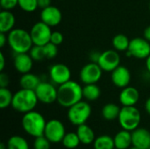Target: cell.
I'll return each instance as SVG.
<instances>
[{"instance_id": "cell-11", "label": "cell", "mask_w": 150, "mask_h": 149, "mask_svg": "<svg viewBox=\"0 0 150 149\" xmlns=\"http://www.w3.org/2000/svg\"><path fill=\"white\" fill-rule=\"evenodd\" d=\"M117 50L108 49L101 53L98 64L101 67L103 71L112 72L116 68L120 65V55Z\"/></svg>"}, {"instance_id": "cell-43", "label": "cell", "mask_w": 150, "mask_h": 149, "mask_svg": "<svg viewBox=\"0 0 150 149\" xmlns=\"http://www.w3.org/2000/svg\"><path fill=\"white\" fill-rule=\"evenodd\" d=\"M146 68H147L148 72L150 74V54L149 56L146 59Z\"/></svg>"}, {"instance_id": "cell-27", "label": "cell", "mask_w": 150, "mask_h": 149, "mask_svg": "<svg viewBox=\"0 0 150 149\" xmlns=\"http://www.w3.org/2000/svg\"><path fill=\"white\" fill-rule=\"evenodd\" d=\"M6 149H29V145L25 138L19 135H13L8 140Z\"/></svg>"}, {"instance_id": "cell-46", "label": "cell", "mask_w": 150, "mask_h": 149, "mask_svg": "<svg viewBox=\"0 0 150 149\" xmlns=\"http://www.w3.org/2000/svg\"><path fill=\"white\" fill-rule=\"evenodd\" d=\"M59 1H65V0H59Z\"/></svg>"}, {"instance_id": "cell-3", "label": "cell", "mask_w": 150, "mask_h": 149, "mask_svg": "<svg viewBox=\"0 0 150 149\" xmlns=\"http://www.w3.org/2000/svg\"><path fill=\"white\" fill-rule=\"evenodd\" d=\"M38 97L34 90L20 89L13 95L11 107L18 112L26 113L33 111L38 105Z\"/></svg>"}, {"instance_id": "cell-49", "label": "cell", "mask_w": 150, "mask_h": 149, "mask_svg": "<svg viewBox=\"0 0 150 149\" xmlns=\"http://www.w3.org/2000/svg\"><path fill=\"white\" fill-rule=\"evenodd\" d=\"M114 149H118V148H114Z\"/></svg>"}, {"instance_id": "cell-41", "label": "cell", "mask_w": 150, "mask_h": 149, "mask_svg": "<svg viewBox=\"0 0 150 149\" xmlns=\"http://www.w3.org/2000/svg\"><path fill=\"white\" fill-rule=\"evenodd\" d=\"M143 35H144V38L150 42V25H149L148 27L145 28Z\"/></svg>"}, {"instance_id": "cell-13", "label": "cell", "mask_w": 150, "mask_h": 149, "mask_svg": "<svg viewBox=\"0 0 150 149\" xmlns=\"http://www.w3.org/2000/svg\"><path fill=\"white\" fill-rule=\"evenodd\" d=\"M49 77L55 85H61L71 80L70 68L63 63H56L49 68Z\"/></svg>"}, {"instance_id": "cell-45", "label": "cell", "mask_w": 150, "mask_h": 149, "mask_svg": "<svg viewBox=\"0 0 150 149\" xmlns=\"http://www.w3.org/2000/svg\"><path fill=\"white\" fill-rule=\"evenodd\" d=\"M128 149H141V148H137V147H135V146H132V147H130Z\"/></svg>"}, {"instance_id": "cell-5", "label": "cell", "mask_w": 150, "mask_h": 149, "mask_svg": "<svg viewBox=\"0 0 150 149\" xmlns=\"http://www.w3.org/2000/svg\"><path fill=\"white\" fill-rule=\"evenodd\" d=\"M122 129L133 132L139 127L142 121V114L138 108L134 106H123L118 118Z\"/></svg>"}, {"instance_id": "cell-2", "label": "cell", "mask_w": 150, "mask_h": 149, "mask_svg": "<svg viewBox=\"0 0 150 149\" xmlns=\"http://www.w3.org/2000/svg\"><path fill=\"white\" fill-rule=\"evenodd\" d=\"M7 44L15 54L29 53L33 46L30 32L23 28H14L7 33Z\"/></svg>"}, {"instance_id": "cell-42", "label": "cell", "mask_w": 150, "mask_h": 149, "mask_svg": "<svg viewBox=\"0 0 150 149\" xmlns=\"http://www.w3.org/2000/svg\"><path fill=\"white\" fill-rule=\"evenodd\" d=\"M145 110L150 115V97H149L145 102Z\"/></svg>"}, {"instance_id": "cell-9", "label": "cell", "mask_w": 150, "mask_h": 149, "mask_svg": "<svg viewBox=\"0 0 150 149\" xmlns=\"http://www.w3.org/2000/svg\"><path fill=\"white\" fill-rule=\"evenodd\" d=\"M103 69L96 62H89L85 64L80 70L79 77L83 84L97 83L102 77Z\"/></svg>"}, {"instance_id": "cell-29", "label": "cell", "mask_w": 150, "mask_h": 149, "mask_svg": "<svg viewBox=\"0 0 150 149\" xmlns=\"http://www.w3.org/2000/svg\"><path fill=\"white\" fill-rule=\"evenodd\" d=\"M13 95L8 88H0V108L5 109L11 106Z\"/></svg>"}, {"instance_id": "cell-24", "label": "cell", "mask_w": 150, "mask_h": 149, "mask_svg": "<svg viewBox=\"0 0 150 149\" xmlns=\"http://www.w3.org/2000/svg\"><path fill=\"white\" fill-rule=\"evenodd\" d=\"M120 107L113 103H108L105 105L102 108V117L108 121L114 120L119 118L120 112Z\"/></svg>"}, {"instance_id": "cell-30", "label": "cell", "mask_w": 150, "mask_h": 149, "mask_svg": "<svg viewBox=\"0 0 150 149\" xmlns=\"http://www.w3.org/2000/svg\"><path fill=\"white\" fill-rule=\"evenodd\" d=\"M18 7L25 12H33L38 6V0H18Z\"/></svg>"}, {"instance_id": "cell-6", "label": "cell", "mask_w": 150, "mask_h": 149, "mask_svg": "<svg viewBox=\"0 0 150 149\" xmlns=\"http://www.w3.org/2000/svg\"><path fill=\"white\" fill-rule=\"evenodd\" d=\"M91 115V106L88 103V101L81 100L74 105L68 108V119L71 124L76 126L83 124H86Z\"/></svg>"}, {"instance_id": "cell-10", "label": "cell", "mask_w": 150, "mask_h": 149, "mask_svg": "<svg viewBox=\"0 0 150 149\" xmlns=\"http://www.w3.org/2000/svg\"><path fill=\"white\" fill-rule=\"evenodd\" d=\"M34 91L39 102L42 104L50 105L57 101V89L52 83L41 81Z\"/></svg>"}, {"instance_id": "cell-18", "label": "cell", "mask_w": 150, "mask_h": 149, "mask_svg": "<svg viewBox=\"0 0 150 149\" xmlns=\"http://www.w3.org/2000/svg\"><path fill=\"white\" fill-rule=\"evenodd\" d=\"M133 146L141 149L150 148V132L146 128H137L132 132Z\"/></svg>"}, {"instance_id": "cell-32", "label": "cell", "mask_w": 150, "mask_h": 149, "mask_svg": "<svg viewBox=\"0 0 150 149\" xmlns=\"http://www.w3.org/2000/svg\"><path fill=\"white\" fill-rule=\"evenodd\" d=\"M57 47L58 46L54 45L52 42H48L47 44L43 46V50H44L46 59L52 60V59L56 57V55L58 54V47Z\"/></svg>"}, {"instance_id": "cell-33", "label": "cell", "mask_w": 150, "mask_h": 149, "mask_svg": "<svg viewBox=\"0 0 150 149\" xmlns=\"http://www.w3.org/2000/svg\"><path fill=\"white\" fill-rule=\"evenodd\" d=\"M51 142L44 136L36 137L33 141V148L34 149H50Z\"/></svg>"}, {"instance_id": "cell-37", "label": "cell", "mask_w": 150, "mask_h": 149, "mask_svg": "<svg viewBox=\"0 0 150 149\" xmlns=\"http://www.w3.org/2000/svg\"><path fill=\"white\" fill-rule=\"evenodd\" d=\"M52 0H38V6L41 10L44 8H47L51 5Z\"/></svg>"}, {"instance_id": "cell-8", "label": "cell", "mask_w": 150, "mask_h": 149, "mask_svg": "<svg viewBox=\"0 0 150 149\" xmlns=\"http://www.w3.org/2000/svg\"><path fill=\"white\" fill-rule=\"evenodd\" d=\"M66 134V130L63 123L59 119H51L47 121L44 136L51 143L62 142Z\"/></svg>"}, {"instance_id": "cell-1", "label": "cell", "mask_w": 150, "mask_h": 149, "mask_svg": "<svg viewBox=\"0 0 150 149\" xmlns=\"http://www.w3.org/2000/svg\"><path fill=\"white\" fill-rule=\"evenodd\" d=\"M83 98V87L76 81L69 80L57 88V103L62 107L69 108Z\"/></svg>"}, {"instance_id": "cell-25", "label": "cell", "mask_w": 150, "mask_h": 149, "mask_svg": "<svg viewBox=\"0 0 150 149\" xmlns=\"http://www.w3.org/2000/svg\"><path fill=\"white\" fill-rule=\"evenodd\" d=\"M93 148L94 149H114V140L110 135H100L96 137L93 142Z\"/></svg>"}, {"instance_id": "cell-47", "label": "cell", "mask_w": 150, "mask_h": 149, "mask_svg": "<svg viewBox=\"0 0 150 149\" xmlns=\"http://www.w3.org/2000/svg\"><path fill=\"white\" fill-rule=\"evenodd\" d=\"M149 10H150V3H149Z\"/></svg>"}, {"instance_id": "cell-16", "label": "cell", "mask_w": 150, "mask_h": 149, "mask_svg": "<svg viewBox=\"0 0 150 149\" xmlns=\"http://www.w3.org/2000/svg\"><path fill=\"white\" fill-rule=\"evenodd\" d=\"M33 60L29 53L15 54L13 65L15 69L21 75L31 72L33 66Z\"/></svg>"}, {"instance_id": "cell-15", "label": "cell", "mask_w": 150, "mask_h": 149, "mask_svg": "<svg viewBox=\"0 0 150 149\" xmlns=\"http://www.w3.org/2000/svg\"><path fill=\"white\" fill-rule=\"evenodd\" d=\"M111 78L117 88L123 89L128 86L131 82V72L127 67L120 65L112 72Z\"/></svg>"}, {"instance_id": "cell-4", "label": "cell", "mask_w": 150, "mask_h": 149, "mask_svg": "<svg viewBox=\"0 0 150 149\" xmlns=\"http://www.w3.org/2000/svg\"><path fill=\"white\" fill-rule=\"evenodd\" d=\"M47 121L44 116L36 111H31L23 115L21 125L24 131L32 137H39L44 134Z\"/></svg>"}, {"instance_id": "cell-20", "label": "cell", "mask_w": 150, "mask_h": 149, "mask_svg": "<svg viewBox=\"0 0 150 149\" xmlns=\"http://www.w3.org/2000/svg\"><path fill=\"white\" fill-rule=\"evenodd\" d=\"M115 148L118 149H128L133 146L132 141V133L130 131H127L122 129L113 137Z\"/></svg>"}, {"instance_id": "cell-38", "label": "cell", "mask_w": 150, "mask_h": 149, "mask_svg": "<svg viewBox=\"0 0 150 149\" xmlns=\"http://www.w3.org/2000/svg\"><path fill=\"white\" fill-rule=\"evenodd\" d=\"M100 54H101V53H98V52H97V51L91 52V53L90 54V60H91V61L98 63Z\"/></svg>"}, {"instance_id": "cell-31", "label": "cell", "mask_w": 150, "mask_h": 149, "mask_svg": "<svg viewBox=\"0 0 150 149\" xmlns=\"http://www.w3.org/2000/svg\"><path fill=\"white\" fill-rule=\"evenodd\" d=\"M29 54L33 61H40L42 60H45V54L43 50V46H36L33 45L31 50L29 51Z\"/></svg>"}, {"instance_id": "cell-26", "label": "cell", "mask_w": 150, "mask_h": 149, "mask_svg": "<svg viewBox=\"0 0 150 149\" xmlns=\"http://www.w3.org/2000/svg\"><path fill=\"white\" fill-rule=\"evenodd\" d=\"M130 40L125 34L119 33L112 39V47L118 52H125L128 49Z\"/></svg>"}, {"instance_id": "cell-14", "label": "cell", "mask_w": 150, "mask_h": 149, "mask_svg": "<svg viewBox=\"0 0 150 149\" xmlns=\"http://www.w3.org/2000/svg\"><path fill=\"white\" fill-rule=\"evenodd\" d=\"M40 20L51 27L58 25L62 19V14L59 8L54 5H50L44 8L40 11Z\"/></svg>"}, {"instance_id": "cell-17", "label": "cell", "mask_w": 150, "mask_h": 149, "mask_svg": "<svg viewBox=\"0 0 150 149\" xmlns=\"http://www.w3.org/2000/svg\"><path fill=\"white\" fill-rule=\"evenodd\" d=\"M119 99L123 106H134L140 99V92L136 88L128 85L121 90Z\"/></svg>"}, {"instance_id": "cell-34", "label": "cell", "mask_w": 150, "mask_h": 149, "mask_svg": "<svg viewBox=\"0 0 150 149\" xmlns=\"http://www.w3.org/2000/svg\"><path fill=\"white\" fill-rule=\"evenodd\" d=\"M0 6L2 10L12 11L18 6V0H0Z\"/></svg>"}, {"instance_id": "cell-36", "label": "cell", "mask_w": 150, "mask_h": 149, "mask_svg": "<svg viewBox=\"0 0 150 149\" xmlns=\"http://www.w3.org/2000/svg\"><path fill=\"white\" fill-rule=\"evenodd\" d=\"M9 83H10L9 76L4 72H1V74H0V88H8Z\"/></svg>"}, {"instance_id": "cell-28", "label": "cell", "mask_w": 150, "mask_h": 149, "mask_svg": "<svg viewBox=\"0 0 150 149\" xmlns=\"http://www.w3.org/2000/svg\"><path fill=\"white\" fill-rule=\"evenodd\" d=\"M62 143L63 147L66 148L74 149L76 148L79 146L81 141L76 133H68L65 134Z\"/></svg>"}, {"instance_id": "cell-35", "label": "cell", "mask_w": 150, "mask_h": 149, "mask_svg": "<svg viewBox=\"0 0 150 149\" xmlns=\"http://www.w3.org/2000/svg\"><path fill=\"white\" fill-rule=\"evenodd\" d=\"M63 40H64L63 34L62 32H60L55 31V32H52L51 39H50V42L54 43L56 46H59V45H61L63 42Z\"/></svg>"}, {"instance_id": "cell-12", "label": "cell", "mask_w": 150, "mask_h": 149, "mask_svg": "<svg viewBox=\"0 0 150 149\" xmlns=\"http://www.w3.org/2000/svg\"><path fill=\"white\" fill-rule=\"evenodd\" d=\"M132 57L141 60H146L150 54V42L144 37H136L130 40V44L127 49Z\"/></svg>"}, {"instance_id": "cell-39", "label": "cell", "mask_w": 150, "mask_h": 149, "mask_svg": "<svg viewBox=\"0 0 150 149\" xmlns=\"http://www.w3.org/2000/svg\"><path fill=\"white\" fill-rule=\"evenodd\" d=\"M7 33L0 32V47H4L7 44Z\"/></svg>"}, {"instance_id": "cell-22", "label": "cell", "mask_w": 150, "mask_h": 149, "mask_svg": "<svg viewBox=\"0 0 150 149\" xmlns=\"http://www.w3.org/2000/svg\"><path fill=\"white\" fill-rule=\"evenodd\" d=\"M41 83L40 77L31 72L23 74L19 79V85L22 89L35 90L38 85Z\"/></svg>"}, {"instance_id": "cell-7", "label": "cell", "mask_w": 150, "mask_h": 149, "mask_svg": "<svg viewBox=\"0 0 150 149\" xmlns=\"http://www.w3.org/2000/svg\"><path fill=\"white\" fill-rule=\"evenodd\" d=\"M52 30L51 26L45 24L41 20L39 22H36L33 25L30 34L33 42V45L36 46H44L50 42L51 35H52Z\"/></svg>"}, {"instance_id": "cell-44", "label": "cell", "mask_w": 150, "mask_h": 149, "mask_svg": "<svg viewBox=\"0 0 150 149\" xmlns=\"http://www.w3.org/2000/svg\"><path fill=\"white\" fill-rule=\"evenodd\" d=\"M0 149H6V145L4 143H1L0 144Z\"/></svg>"}, {"instance_id": "cell-21", "label": "cell", "mask_w": 150, "mask_h": 149, "mask_svg": "<svg viewBox=\"0 0 150 149\" xmlns=\"http://www.w3.org/2000/svg\"><path fill=\"white\" fill-rule=\"evenodd\" d=\"M76 133H77L81 143H83L84 145H90V144L93 143L96 139L94 131L92 130L91 127H90L86 124L78 126Z\"/></svg>"}, {"instance_id": "cell-23", "label": "cell", "mask_w": 150, "mask_h": 149, "mask_svg": "<svg viewBox=\"0 0 150 149\" xmlns=\"http://www.w3.org/2000/svg\"><path fill=\"white\" fill-rule=\"evenodd\" d=\"M100 95L101 90L98 87V85H97V83L84 84V86L83 87V96L86 101H96L99 98Z\"/></svg>"}, {"instance_id": "cell-48", "label": "cell", "mask_w": 150, "mask_h": 149, "mask_svg": "<svg viewBox=\"0 0 150 149\" xmlns=\"http://www.w3.org/2000/svg\"><path fill=\"white\" fill-rule=\"evenodd\" d=\"M148 149H150V148H148Z\"/></svg>"}, {"instance_id": "cell-40", "label": "cell", "mask_w": 150, "mask_h": 149, "mask_svg": "<svg viewBox=\"0 0 150 149\" xmlns=\"http://www.w3.org/2000/svg\"><path fill=\"white\" fill-rule=\"evenodd\" d=\"M4 67H5V58H4V54L1 52V53H0V71H1V72L4 71Z\"/></svg>"}, {"instance_id": "cell-19", "label": "cell", "mask_w": 150, "mask_h": 149, "mask_svg": "<svg viewBox=\"0 0 150 149\" xmlns=\"http://www.w3.org/2000/svg\"><path fill=\"white\" fill-rule=\"evenodd\" d=\"M16 23V18L11 11L2 10L0 12V32L8 33L12 29Z\"/></svg>"}]
</instances>
